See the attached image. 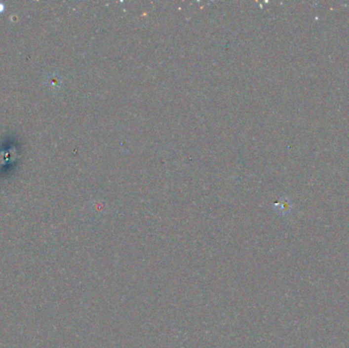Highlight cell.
Segmentation results:
<instances>
[{"label":"cell","instance_id":"1","mask_svg":"<svg viewBox=\"0 0 349 348\" xmlns=\"http://www.w3.org/2000/svg\"><path fill=\"white\" fill-rule=\"evenodd\" d=\"M276 207H277V209H278L279 211H281L282 214L285 215V214H288V213H289V211H290V209H291V203H290V201L288 200V199L283 198V199H281V200L276 204Z\"/></svg>","mask_w":349,"mask_h":348}]
</instances>
